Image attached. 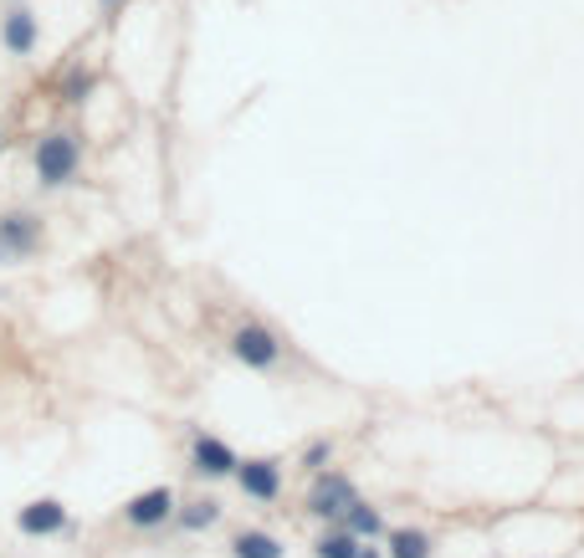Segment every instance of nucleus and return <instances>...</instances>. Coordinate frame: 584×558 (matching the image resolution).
I'll use <instances>...</instances> for the list:
<instances>
[{"mask_svg":"<svg viewBox=\"0 0 584 558\" xmlns=\"http://www.w3.org/2000/svg\"><path fill=\"white\" fill-rule=\"evenodd\" d=\"M359 554V543H354V533H334V538L318 543V558H354Z\"/></svg>","mask_w":584,"mask_h":558,"instance_id":"ddd939ff","label":"nucleus"},{"mask_svg":"<svg viewBox=\"0 0 584 558\" xmlns=\"http://www.w3.org/2000/svg\"><path fill=\"white\" fill-rule=\"evenodd\" d=\"M169 508H175V497H169L165 487H154V492H144V497H134V502H129V523L154 527V523H165V518H169Z\"/></svg>","mask_w":584,"mask_h":558,"instance_id":"423d86ee","label":"nucleus"},{"mask_svg":"<svg viewBox=\"0 0 584 558\" xmlns=\"http://www.w3.org/2000/svg\"><path fill=\"white\" fill-rule=\"evenodd\" d=\"M0 36H5V47L16 51V57H26V51L36 47V16L32 11H11L5 26H0Z\"/></svg>","mask_w":584,"mask_h":558,"instance_id":"6e6552de","label":"nucleus"},{"mask_svg":"<svg viewBox=\"0 0 584 558\" xmlns=\"http://www.w3.org/2000/svg\"><path fill=\"white\" fill-rule=\"evenodd\" d=\"M354 502V487L349 476H323L313 487V512L318 518H344V508Z\"/></svg>","mask_w":584,"mask_h":558,"instance_id":"20e7f679","label":"nucleus"},{"mask_svg":"<svg viewBox=\"0 0 584 558\" xmlns=\"http://www.w3.org/2000/svg\"><path fill=\"white\" fill-rule=\"evenodd\" d=\"M78 138L72 134H47L36 144V174H41V185H68L72 174H78Z\"/></svg>","mask_w":584,"mask_h":558,"instance_id":"f257e3e1","label":"nucleus"},{"mask_svg":"<svg viewBox=\"0 0 584 558\" xmlns=\"http://www.w3.org/2000/svg\"><path fill=\"white\" fill-rule=\"evenodd\" d=\"M62 523H68L62 502H32V508L21 512V533H57Z\"/></svg>","mask_w":584,"mask_h":558,"instance_id":"1a4fd4ad","label":"nucleus"},{"mask_svg":"<svg viewBox=\"0 0 584 558\" xmlns=\"http://www.w3.org/2000/svg\"><path fill=\"white\" fill-rule=\"evenodd\" d=\"M216 518H221V508H216V502H195V508L184 512V527H211V523H216Z\"/></svg>","mask_w":584,"mask_h":558,"instance_id":"4468645a","label":"nucleus"},{"mask_svg":"<svg viewBox=\"0 0 584 558\" xmlns=\"http://www.w3.org/2000/svg\"><path fill=\"white\" fill-rule=\"evenodd\" d=\"M103 5H114V0H103Z\"/></svg>","mask_w":584,"mask_h":558,"instance_id":"dca6fc26","label":"nucleus"},{"mask_svg":"<svg viewBox=\"0 0 584 558\" xmlns=\"http://www.w3.org/2000/svg\"><path fill=\"white\" fill-rule=\"evenodd\" d=\"M195 466H201L205 476H226V472H236V451L216 436H195Z\"/></svg>","mask_w":584,"mask_h":558,"instance_id":"39448f33","label":"nucleus"},{"mask_svg":"<svg viewBox=\"0 0 584 558\" xmlns=\"http://www.w3.org/2000/svg\"><path fill=\"white\" fill-rule=\"evenodd\" d=\"M390 558H431V538L416 527H395L390 533Z\"/></svg>","mask_w":584,"mask_h":558,"instance_id":"9d476101","label":"nucleus"},{"mask_svg":"<svg viewBox=\"0 0 584 558\" xmlns=\"http://www.w3.org/2000/svg\"><path fill=\"white\" fill-rule=\"evenodd\" d=\"M344 533H354V538H369V533H380V512L354 497L349 508H344Z\"/></svg>","mask_w":584,"mask_h":558,"instance_id":"9b49d317","label":"nucleus"},{"mask_svg":"<svg viewBox=\"0 0 584 558\" xmlns=\"http://www.w3.org/2000/svg\"><path fill=\"white\" fill-rule=\"evenodd\" d=\"M236 558H283V543L267 533H241L236 538Z\"/></svg>","mask_w":584,"mask_h":558,"instance_id":"f8f14e48","label":"nucleus"},{"mask_svg":"<svg viewBox=\"0 0 584 558\" xmlns=\"http://www.w3.org/2000/svg\"><path fill=\"white\" fill-rule=\"evenodd\" d=\"M231 354L247 364V369H272L277 364V354H283V343L272 339L267 328H241L231 339Z\"/></svg>","mask_w":584,"mask_h":558,"instance_id":"f03ea898","label":"nucleus"},{"mask_svg":"<svg viewBox=\"0 0 584 558\" xmlns=\"http://www.w3.org/2000/svg\"><path fill=\"white\" fill-rule=\"evenodd\" d=\"M354 558H380V554H374V548H359V554H354Z\"/></svg>","mask_w":584,"mask_h":558,"instance_id":"2eb2a0df","label":"nucleus"},{"mask_svg":"<svg viewBox=\"0 0 584 558\" xmlns=\"http://www.w3.org/2000/svg\"><path fill=\"white\" fill-rule=\"evenodd\" d=\"M36 246V220L32 216H5L0 220V256H16Z\"/></svg>","mask_w":584,"mask_h":558,"instance_id":"0eeeda50","label":"nucleus"},{"mask_svg":"<svg viewBox=\"0 0 584 558\" xmlns=\"http://www.w3.org/2000/svg\"><path fill=\"white\" fill-rule=\"evenodd\" d=\"M236 482H241V492L257 497V502H272L277 487H283V476H277L272 461H236Z\"/></svg>","mask_w":584,"mask_h":558,"instance_id":"7ed1b4c3","label":"nucleus"}]
</instances>
